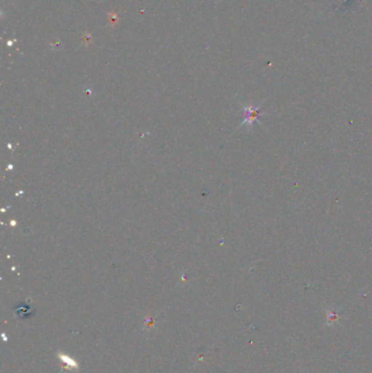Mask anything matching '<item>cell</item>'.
<instances>
[{
	"label": "cell",
	"instance_id": "obj_1",
	"mask_svg": "<svg viewBox=\"0 0 372 373\" xmlns=\"http://www.w3.org/2000/svg\"><path fill=\"white\" fill-rule=\"evenodd\" d=\"M245 111V120L243 122L244 123H248L251 124L253 121L258 120L259 116L261 114H263V112L261 111L260 107H253V106H245L244 107Z\"/></svg>",
	"mask_w": 372,
	"mask_h": 373
}]
</instances>
